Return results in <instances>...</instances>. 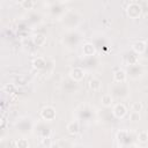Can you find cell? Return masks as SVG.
<instances>
[{
  "label": "cell",
  "instance_id": "ba28073f",
  "mask_svg": "<svg viewBox=\"0 0 148 148\" xmlns=\"http://www.w3.org/2000/svg\"><path fill=\"white\" fill-rule=\"evenodd\" d=\"M66 130H67V132H68L69 134H72V135L77 134V133H79V131H80L79 121H76V120L69 121V123L67 124V126H66Z\"/></svg>",
  "mask_w": 148,
  "mask_h": 148
},
{
  "label": "cell",
  "instance_id": "d6986e66",
  "mask_svg": "<svg viewBox=\"0 0 148 148\" xmlns=\"http://www.w3.org/2000/svg\"><path fill=\"white\" fill-rule=\"evenodd\" d=\"M49 148H61V147H60L58 143H54V142H53V143H51V145L49 146Z\"/></svg>",
  "mask_w": 148,
  "mask_h": 148
},
{
  "label": "cell",
  "instance_id": "30bf717a",
  "mask_svg": "<svg viewBox=\"0 0 148 148\" xmlns=\"http://www.w3.org/2000/svg\"><path fill=\"white\" fill-rule=\"evenodd\" d=\"M101 104L104 108H110L113 105V97L110 94H104L101 98Z\"/></svg>",
  "mask_w": 148,
  "mask_h": 148
},
{
  "label": "cell",
  "instance_id": "9a60e30c",
  "mask_svg": "<svg viewBox=\"0 0 148 148\" xmlns=\"http://www.w3.org/2000/svg\"><path fill=\"white\" fill-rule=\"evenodd\" d=\"M138 141L140 143H142V145L147 143V141H148V132L147 131H141L139 133V135H138Z\"/></svg>",
  "mask_w": 148,
  "mask_h": 148
},
{
  "label": "cell",
  "instance_id": "52a82bcc",
  "mask_svg": "<svg viewBox=\"0 0 148 148\" xmlns=\"http://www.w3.org/2000/svg\"><path fill=\"white\" fill-rule=\"evenodd\" d=\"M127 80V74L124 69H117L114 73H113V81L114 82H118V83H123Z\"/></svg>",
  "mask_w": 148,
  "mask_h": 148
},
{
  "label": "cell",
  "instance_id": "5b68a950",
  "mask_svg": "<svg viewBox=\"0 0 148 148\" xmlns=\"http://www.w3.org/2000/svg\"><path fill=\"white\" fill-rule=\"evenodd\" d=\"M132 50L136 53V54H142L146 52L147 50V44L145 40H136L132 44Z\"/></svg>",
  "mask_w": 148,
  "mask_h": 148
},
{
  "label": "cell",
  "instance_id": "e0dca14e",
  "mask_svg": "<svg viewBox=\"0 0 148 148\" xmlns=\"http://www.w3.org/2000/svg\"><path fill=\"white\" fill-rule=\"evenodd\" d=\"M142 108H143V105H142L141 102H134V103L132 104V111L140 112V111L142 110Z\"/></svg>",
  "mask_w": 148,
  "mask_h": 148
},
{
  "label": "cell",
  "instance_id": "8fae6325",
  "mask_svg": "<svg viewBox=\"0 0 148 148\" xmlns=\"http://www.w3.org/2000/svg\"><path fill=\"white\" fill-rule=\"evenodd\" d=\"M32 43H34L36 46H43V45L46 43V37H45L43 34H36V35L32 37Z\"/></svg>",
  "mask_w": 148,
  "mask_h": 148
},
{
  "label": "cell",
  "instance_id": "3957f363",
  "mask_svg": "<svg viewBox=\"0 0 148 148\" xmlns=\"http://www.w3.org/2000/svg\"><path fill=\"white\" fill-rule=\"evenodd\" d=\"M84 74H86V73H84L83 68H81V67H74V68H72L71 72H69V77H71L74 82H80V81L83 80Z\"/></svg>",
  "mask_w": 148,
  "mask_h": 148
},
{
  "label": "cell",
  "instance_id": "44dd1931",
  "mask_svg": "<svg viewBox=\"0 0 148 148\" xmlns=\"http://www.w3.org/2000/svg\"><path fill=\"white\" fill-rule=\"evenodd\" d=\"M147 147H148V141H147Z\"/></svg>",
  "mask_w": 148,
  "mask_h": 148
},
{
  "label": "cell",
  "instance_id": "7c38bea8",
  "mask_svg": "<svg viewBox=\"0 0 148 148\" xmlns=\"http://www.w3.org/2000/svg\"><path fill=\"white\" fill-rule=\"evenodd\" d=\"M45 65H46V62L43 57H37L32 60V67L36 69H43L45 67Z\"/></svg>",
  "mask_w": 148,
  "mask_h": 148
},
{
  "label": "cell",
  "instance_id": "8992f818",
  "mask_svg": "<svg viewBox=\"0 0 148 148\" xmlns=\"http://www.w3.org/2000/svg\"><path fill=\"white\" fill-rule=\"evenodd\" d=\"M82 53H83V56H86V57H91V56H94L95 53H96V47H95V45L92 44V43H84L83 44V46H82Z\"/></svg>",
  "mask_w": 148,
  "mask_h": 148
},
{
  "label": "cell",
  "instance_id": "7402d4cb",
  "mask_svg": "<svg viewBox=\"0 0 148 148\" xmlns=\"http://www.w3.org/2000/svg\"><path fill=\"white\" fill-rule=\"evenodd\" d=\"M61 148H62V147H61Z\"/></svg>",
  "mask_w": 148,
  "mask_h": 148
},
{
  "label": "cell",
  "instance_id": "ffe728a7",
  "mask_svg": "<svg viewBox=\"0 0 148 148\" xmlns=\"http://www.w3.org/2000/svg\"><path fill=\"white\" fill-rule=\"evenodd\" d=\"M139 148H148L147 146H141V147H139Z\"/></svg>",
  "mask_w": 148,
  "mask_h": 148
},
{
  "label": "cell",
  "instance_id": "277c9868",
  "mask_svg": "<svg viewBox=\"0 0 148 148\" xmlns=\"http://www.w3.org/2000/svg\"><path fill=\"white\" fill-rule=\"evenodd\" d=\"M112 114L117 118V119H123L126 114H127V109L123 103H118L113 106L112 109Z\"/></svg>",
  "mask_w": 148,
  "mask_h": 148
},
{
  "label": "cell",
  "instance_id": "5bb4252c",
  "mask_svg": "<svg viewBox=\"0 0 148 148\" xmlns=\"http://www.w3.org/2000/svg\"><path fill=\"white\" fill-rule=\"evenodd\" d=\"M20 5L23 9H32L34 6H35V1H32V0H22L20 2Z\"/></svg>",
  "mask_w": 148,
  "mask_h": 148
},
{
  "label": "cell",
  "instance_id": "4fadbf2b",
  "mask_svg": "<svg viewBox=\"0 0 148 148\" xmlns=\"http://www.w3.org/2000/svg\"><path fill=\"white\" fill-rule=\"evenodd\" d=\"M15 143H16V148H29L30 147L29 141L27 139H24V138H21L18 140H16Z\"/></svg>",
  "mask_w": 148,
  "mask_h": 148
},
{
  "label": "cell",
  "instance_id": "7a4b0ae2",
  "mask_svg": "<svg viewBox=\"0 0 148 148\" xmlns=\"http://www.w3.org/2000/svg\"><path fill=\"white\" fill-rule=\"evenodd\" d=\"M40 117L42 119H44L45 121H52L56 118V110L52 106H44L40 110Z\"/></svg>",
  "mask_w": 148,
  "mask_h": 148
},
{
  "label": "cell",
  "instance_id": "6da1fadb",
  "mask_svg": "<svg viewBox=\"0 0 148 148\" xmlns=\"http://www.w3.org/2000/svg\"><path fill=\"white\" fill-rule=\"evenodd\" d=\"M126 13L131 18H138L141 14V6L136 2H130L126 7Z\"/></svg>",
  "mask_w": 148,
  "mask_h": 148
},
{
  "label": "cell",
  "instance_id": "2e32d148",
  "mask_svg": "<svg viewBox=\"0 0 148 148\" xmlns=\"http://www.w3.org/2000/svg\"><path fill=\"white\" fill-rule=\"evenodd\" d=\"M140 119H141V114H140V112L132 111V112L130 113V120H131L132 123H138V121H140Z\"/></svg>",
  "mask_w": 148,
  "mask_h": 148
},
{
  "label": "cell",
  "instance_id": "9c48e42d",
  "mask_svg": "<svg viewBox=\"0 0 148 148\" xmlns=\"http://www.w3.org/2000/svg\"><path fill=\"white\" fill-rule=\"evenodd\" d=\"M88 86H89V89H90V90H92V91H99L101 88H102V82H101L99 79L92 77V79L89 80Z\"/></svg>",
  "mask_w": 148,
  "mask_h": 148
},
{
  "label": "cell",
  "instance_id": "ac0fdd59",
  "mask_svg": "<svg viewBox=\"0 0 148 148\" xmlns=\"http://www.w3.org/2000/svg\"><path fill=\"white\" fill-rule=\"evenodd\" d=\"M13 88H14V86H13V84H9V83H7V84L3 87V90L9 92V90H13Z\"/></svg>",
  "mask_w": 148,
  "mask_h": 148
}]
</instances>
